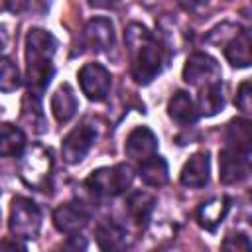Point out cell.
<instances>
[{
  "instance_id": "6da1fadb",
  "label": "cell",
  "mask_w": 252,
  "mask_h": 252,
  "mask_svg": "<svg viewBox=\"0 0 252 252\" xmlns=\"http://www.w3.org/2000/svg\"><path fill=\"white\" fill-rule=\"evenodd\" d=\"M57 49V39L41 28H32L26 35V79L28 93L41 96L49 85L55 69L53 55Z\"/></svg>"
},
{
  "instance_id": "7a4b0ae2",
  "label": "cell",
  "mask_w": 252,
  "mask_h": 252,
  "mask_svg": "<svg viewBox=\"0 0 252 252\" xmlns=\"http://www.w3.org/2000/svg\"><path fill=\"white\" fill-rule=\"evenodd\" d=\"M126 49L130 53V71L138 85L152 83L163 67L161 47L142 24H130L124 32Z\"/></svg>"
},
{
  "instance_id": "3957f363",
  "label": "cell",
  "mask_w": 252,
  "mask_h": 252,
  "mask_svg": "<svg viewBox=\"0 0 252 252\" xmlns=\"http://www.w3.org/2000/svg\"><path fill=\"white\" fill-rule=\"evenodd\" d=\"M134 179V171L130 165L126 163H118L114 167H98L94 169L85 185L91 189V193H94L96 197H116L120 193H124Z\"/></svg>"
},
{
  "instance_id": "277c9868",
  "label": "cell",
  "mask_w": 252,
  "mask_h": 252,
  "mask_svg": "<svg viewBox=\"0 0 252 252\" xmlns=\"http://www.w3.org/2000/svg\"><path fill=\"white\" fill-rule=\"evenodd\" d=\"M22 156H24V159L20 165V175H22L24 183L37 191H45L49 187V177H51V169H53L51 154L41 146H32Z\"/></svg>"
},
{
  "instance_id": "5b68a950",
  "label": "cell",
  "mask_w": 252,
  "mask_h": 252,
  "mask_svg": "<svg viewBox=\"0 0 252 252\" xmlns=\"http://www.w3.org/2000/svg\"><path fill=\"white\" fill-rule=\"evenodd\" d=\"M41 228L39 207L28 197H14L10 207V230L16 238H35Z\"/></svg>"
},
{
  "instance_id": "8992f818",
  "label": "cell",
  "mask_w": 252,
  "mask_h": 252,
  "mask_svg": "<svg viewBox=\"0 0 252 252\" xmlns=\"http://www.w3.org/2000/svg\"><path fill=\"white\" fill-rule=\"evenodd\" d=\"M250 173V150L226 144L219 154V179L226 185L240 183Z\"/></svg>"
},
{
  "instance_id": "52a82bcc",
  "label": "cell",
  "mask_w": 252,
  "mask_h": 252,
  "mask_svg": "<svg viewBox=\"0 0 252 252\" xmlns=\"http://www.w3.org/2000/svg\"><path fill=\"white\" fill-rule=\"evenodd\" d=\"M79 85L83 94H87L89 100H104L106 94L110 93L112 77L108 69H104L100 63H87L79 71Z\"/></svg>"
},
{
  "instance_id": "ba28073f",
  "label": "cell",
  "mask_w": 252,
  "mask_h": 252,
  "mask_svg": "<svg viewBox=\"0 0 252 252\" xmlns=\"http://www.w3.org/2000/svg\"><path fill=\"white\" fill-rule=\"evenodd\" d=\"M96 140V130L83 122L79 126H75L65 138H63V144H61V156L67 163H79L87 154L89 150L93 148Z\"/></svg>"
},
{
  "instance_id": "9c48e42d",
  "label": "cell",
  "mask_w": 252,
  "mask_h": 252,
  "mask_svg": "<svg viewBox=\"0 0 252 252\" xmlns=\"http://www.w3.org/2000/svg\"><path fill=\"white\" fill-rule=\"evenodd\" d=\"M220 79L219 63L207 53H193L187 57L183 67V81L193 87H203Z\"/></svg>"
},
{
  "instance_id": "30bf717a",
  "label": "cell",
  "mask_w": 252,
  "mask_h": 252,
  "mask_svg": "<svg viewBox=\"0 0 252 252\" xmlns=\"http://www.w3.org/2000/svg\"><path fill=\"white\" fill-rule=\"evenodd\" d=\"M89 211L75 201L63 203L53 211V224L63 234H77L89 224Z\"/></svg>"
},
{
  "instance_id": "8fae6325",
  "label": "cell",
  "mask_w": 252,
  "mask_h": 252,
  "mask_svg": "<svg viewBox=\"0 0 252 252\" xmlns=\"http://www.w3.org/2000/svg\"><path fill=\"white\" fill-rule=\"evenodd\" d=\"M83 43L98 53V51H106L114 45V28H112V22L106 20V18H94L91 20L87 26H85V32H83Z\"/></svg>"
},
{
  "instance_id": "7c38bea8",
  "label": "cell",
  "mask_w": 252,
  "mask_h": 252,
  "mask_svg": "<svg viewBox=\"0 0 252 252\" xmlns=\"http://www.w3.org/2000/svg\"><path fill=\"white\" fill-rule=\"evenodd\" d=\"M124 152L128 158L142 161V159L158 154V138L148 126H138L128 134Z\"/></svg>"
},
{
  "instance_id": "4fadbf2b",
  "label": "cell",
  "mask_w": 252,
  "mask_h": 252,
  "mask_svg": "<svg viewBox=\"0 0 252 252\" xmlns=\"http://www.w3.org/2000/svg\"><path fill=\"white\" fill-rule=\"evenodd\" d=\"M209 173H211V159H209V154L207 152H199L195 156H191L183 169H181V183L185 187H191V189H199V187H205L209 183Z\"/></svg>"
},
{
  "instance_id": "5bb4252c",
  "label": "cell",
  "mask_w": 252,
  "mask_h": 252,
  "mask_svg": "<svg viewBox=\"0 0 252 252\" xmlns=\"http://www.w3.org/2000/svg\"><path fill=\"white\" fill-rule=\"evenodd\" d=\"M167 114L173 122L181 124V126H189V124H195L197 118H199V110H197V104L193 102V98L183 93V91H177L169 102H167Z\"/></svg>"
},
{
  "instance_id": "9a60e30c",
  "label": "cell",
  "mask_w": 252,
  "mask_h": 252,
  "mask_svg": "<svg viewBox=\"0 0 252 252\" xmlns=\"http://www.w3.org/2000/svg\"><path fill=\"white\" fill-rule=\"evenodd\" d=\"M230 209V199L228 197H215L207 203H203L197 209V220L203 228L207 230H217V226L222 222V219L226 217Z\"/></svg>"
},
{
  "instance_id": "2e32d148",
  "label": "cell",
  "mask_w": 252,
  "mask_h": 252,
  "mask_svg": "<svg viewBox=\"0 0 252 252\" xmlns=\"http://www.w3.org/2000/svg\"><path fill=\"white\" fill-rule=\"evenodd\" d=\"M79 108V102H77V96H75V91L71 89V85L63 83L51 96V110H53V116L57 118V122L65 124L69 122L75 112Z\"/></svg>"
},
{
  "instance_id": "e0dca14e",
  "label": "cell",
  "mask_w": 252,
  "mask_h": 252,
  "mask_svg": "<svg viewBox=\"0 0 252 252\" xmlns=\"http://www.w3.org/2000/svg\"><path fill=\"white\" fill-rule=\"evenodd\" d=\"M224 55L232 67H248L250 65V32L236 30V33L224 45Z\"/></svg>"
},
{
  "instance_id": "ac0fdd59",
  "label": "cell",
  "mask_w": 252,
  "mask_h": 252,
  "mask_svg": "<svg viewBox=\"0 0 252 252\" xmlns=\"http://www.w3.org/2000/svg\"><path fill=\"white\" fill-rule=\"evenodd\" d=\"M138 173H140V179L146 185H150V187H161V185H165V181L169 177L167 161L161 156L154 154V156H150V158H146V159L140 161Z\"/></svg>"
},
{
  "instance_id": "d6986e66",
  "label": "cell",
  "mask_w": 252,
  "mask_h": 252,
  "mask_svg": "<svg viewBox=\"0 0 252 252\" xmlns=\"http://www.w3.org/2000/svg\"><path fill=\"white\" fill-rule=\"evenodd\" d=\"M224 106V94H222V83L213 81L205 87H201L199 93V102H197V110L203 116H213L217 114L220 108Z\"/></svg>"
},
{
  "instance_id": "ffe728a7",
  "label": "cell",
  "mask_w": 252,
  "mask_h": 252,
  "mask_svg": "<svg viewBox=\"0 0 252 252\" xmlns=\"http://www.w3.org/2000/svg\"><path fill=\"white\" fill-rule=\"evenodd\" d=\"M154 205H156L154 195H150L146 191H134L126 199V211L132 217V220L136 224H140V226H144L150 220V215L154 211Z\"/></svg>"
},
{
  "instance_id": "44dd1931",
  "label": "cell",
  "mask_w": 252,
  "mask_h": 252,
  "mask_svg": "<svg viewBox=\"0 0 252 252\" xmlns=\"http://www.w3.org/2000/svg\"><path fill=\"white\" fill-rule=\"evenodd\" d=\"M26 152V136L14 124L0 126V158H16Z\"/></svg>"
},
{
  "instance_id": "7402d4cb",
  "label": "cell",
  "mask_w": 252,
  "mask_h": 252,
  "mask_svg": "<svg viewBox=\"0 0 252 252\" xmlns=\"http://www.w3.org/2000/svg\"><path fill=\"white\" fill-rule=\"evenodd\" d=\"M96 242L102 250H122L126 246V232L112 219H106L96 226Z\"/></svg>"
},
{
  "instance_id": "603a6c76",
  "label": "cell",
  "mask_w": 252,
  "mask_h": 252,
  "mask_svg": "<svg viewBox=\"0 0 252 252\" xmlns=\"http://www.w3.org/2000/svg\"><path fill=\"white\" fill-rule=\"evenodd\" d=\"M39 98L41 96H35V94H26L24 98V120L30 124V128L35 132V134H43L47 130V124H45V118H43V112H41V104H39Z\"/></svg>"
},
{
  "instance_id": "cb8c5ba5",
  "label": "cell",
  "mask_w": 252,
  "mask_h": 252,
  "mask_svg": "<svg viewBox=\"0 0 252 252\" xmlns=\"http://www.w3.org/2000/svg\"><path fill=\"white\" fill-rule=\"evenodd\" d=\"M250 142H252V132H250V122L248 120H232L228 124V132H226V144H232L236 148L242 150H250Z\"/></svg>"
},
{
  "instance_id": "d4e9b609",
  "label": "cell",
  "mask_w": 252,
  "mask_h": 252,
  "mask_svg": "<svg viewBox=\"0 0 252 252\" xmlns=\"http://www.w3.org/2000/svg\"><path fill=\"white\" fill-rule=\"evenodd\" d=\"M22 85L18 65L10 57H0V91L12 93Z\"/></svg>"
},
{
  "instance_id": "484cf974",
  "label": "cell",
  "mask_w": 252,
  "mask_h": 252,
  "mask_svg": "<svg viewBox=\"0 0 252 252\" xmlns=\"http://www.w3.org/2000/svg\"><path fill=\"white\" fill-rule=\"evenodd\" d=\"M222 248L224 250H236V252H248L250 250V240L244 232H236V234H230V236L224 238Z\"/></svg>"
},
{
  "instance_id": "4316f807",
  "label": "cell",
  "mask_w": 252,
  "mask_h": 252,
  "mask_svg": "<svg viewBox=\"0 0 252 252\" xmlns=\"http://www.w3.org/2000/svg\"><path fill=\"white\" fill-rule=\"evenodd\" d=\"M234 102H236V106L242 112H250V81H244L238 87V93H236Z\"/></svg>"
},
{
  "instance_id": "83f0119b",
  "label": "cell",
  "mask_w": 252,
  "mask_h": 252,
  "mask_svg": "<svg viewBox=\"0 0 252 252\" xmlns=\"http://www.w3.org/2000/svg\"><path fill=\"white\" fill-rule=\"evenodd\" d=\"M28 0H0V12H22Z\"/></svg>"
},
{
  "instance_id": "f1b7e54d",
  "label": "cell",
  "mask_w": 252,
  "mask_h": 252,
  "mask_svg": "<svg viewBox=\"0 0 252 252\" xmlns=\"http://www.w3.org/2000/svg\"><path fill=\"white\" fill-rule=\"evenodd\" d=\"M120 0H89L93 8H114Z\"/></svg>"
},
{
  "instance_id": "f546056e",
  "label": "cell",
  "mask_w": 252,
  "mask_h": 252,
  "mask_svg": "<svg viewBox=\"0 0 252 252\" xmlns=\"http://www.w3.org/2000/svg\"><path fill=\"white\" fill-rule=\"evenodd\" d=\"M65 246L67 248H87V240L81 238V242H79V232H77V234H71V240Z\"/></svg>"
},
{
  "instance_id": "4dcf8cb0",
  "label": "cell",
  "mask_w": 252,
  "mask_h": 252,
  "mask_svg": "<svg viewBox=\"0 0 252 252\" xmlns=\"http://www.w3.org/2000/svg\"><path fill=\"white\" fill-rule=\"evenodd\" d=\"M4 248H10V250H26V246L20 244V242H16V240H2L0 242V250H4Z\"/></svg>"
}]
</instances>
